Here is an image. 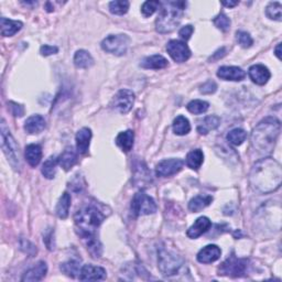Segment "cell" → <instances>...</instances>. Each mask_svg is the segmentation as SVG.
<instances>
[{
  "instance_id": "ba28073f",
  "label": "cell",
  "mask_w": 282,
  "mask_h": 282,
  "mask_svg": "<svg viewBox=\"0 0 282 282\" xmlns=\"http://www.w3.org/2000/svg\"><path fill=\"white\" fill-rule=\"evenodd\" d=\"M130 39L126 34H112L105 38L102 42V48L104 51L122 56L127 53Z\"/></svg>"
},
{
  "instance_id": "4fadbf2b",
  "label": "cell",
  "mask_w": 282,
  "mask_h": 282,
  "mask_svg": "<svg viewBox=\"0 0 282 282\" xmlns=\"http://www.w3.org/2000/svg\"><path fill=\"white\" fill-rule=\"evenodd\" d=\"M78 278L82 281L104 280L106 278V270L102 267H97V266L85 264L80 269Z\"/></svg>"
},
{
  "instance_id": "e575fe53",
  "label": "cell",
  "mask_w": 282,
  "mask_h": 282,
  "mask_svg": "<svg viewBox=\"0 0 282 282\" xmlns=\"http://www.w3.org/2000/svg\"><path fill=\"white\" fill-rule=\"evenodd\" d=\"M58 164L56 156H50L42 166V174L46 178H53L56 173V166Z\"/></svg>"
},
{
  "instance_id": "6da1fadb",
  "label": "cell",
  "mask_w": 282,
  "mask_h": 282,
  "mask_svg": "<svg viewBox=\"0 0 282 282\" xmlns=\"http://www.w3.org/2000/svg\"><path fill=\"white\" fill-rule=\"evenodd\" d=\"M282 169L274 158L258 160L249 173V183L254 191L262 194L274 192L281 186Z\"/></svg>"
},
{
  "instance_id": "f1b7e54d",
  "label": "cell",
  "mask_w": 282,
  "mask_h": 282,
  "mask_svg": "<svg viewBox=\"0 0 282 282\" xmlns=\"http://www.w3.org/2000/svg\"><path fill=\"white\" fill-rule=\"evenodd\" d=\"M220 124V118L218 116L212 115L206 117L204 120L198 126V132L200 134H208L210 130H214Z\"/></svg>"
},
{
  "instance_id": "52a82bcc",
  "label": "cell",
  "mask_w": 282,
  "mask_h": 282,
  "mask_svg": "<svg viewBox=\"0 0 282 282\" xmlns=\"http://www.w3.org/2000/svg\"><path fill=\"white\" fill-rule=\"evenodd\" d=\"M156 212V204L152 198H150L148 194L140 191L134 194L132 202V213L137 218L141 215H150Z\"/></svg>"
},
{
  "instance_id": "d6a6232c",
  "label": "cell",
  "mask_w": 282,
  "mask_h": 282,
  "mask_svg": "<svg viewBox=\"0 0 282 282\" xmlns=\"http://www.w3.org/2000/svg\"><path fill=\"white\" fill-rule=\"evenodd\" d=\"M84 240L86 242V248H88V252L92 254V257L100 258L102 254V244L98 240H97L96 236L86 238Z\"/></svg>"
},
{
  "instance_id": "d4e9b609",
  "label": "cell",
  "mask_w": 282,
  "mask_h": 282,
  "mask_svg": "<svg viewBox=\"0 0 282 282\" xmlns=\"http://www.w3.org/2000/svg\"><path fill=\"white\" fill-rule=\"evenodd\" d=\"M134 134L132 130H126V132H122L117 136L116 144L124 152H129L134 147Z\"/></svg>"
},
{
  "instance_id": "5bb4252c",
  "label": "cell",
  "mask_w": 282,
  "mask_h": 282,
  "mask_svg": "<svg viewBox=\"0 0 282 282\" xmlns=\"http://www.w3.org/2000/svg\"><path fill=\"white\" fill-rule=\"evenodd\" d=\"M218 76L224 80L240 82L246 78V72L238 66H222L218 70Z\"/></svg>"
},
{
  "instance_id": "5b68a950",
  "label": "cell",
  "mask_w": 282,
  "mask_h": 282,
  "mask_svg": "<svg viewBox=\"0 0 282 282\" xmlns=\"http://www.w3.org/2000/svg\"><path fill=\"white\" fill-rule=\"evenodd\" d=\"M158 267L164 276H172L186 270V262L176 252L161 248L158 252Z\"/></svg>"
},
{
  "instance_id": "d6986e66",
  "label": "cell",
  "mask_w": 282,
  "mask_h": 282,
  "mask_svg": "<svg viewBox=\"0 0 282 282\" xmlns=\"http://www.w3.org/2000/svg\"><path fill=\"white\" fill-rule=\"evenodd\" d=\"M58 164L61 166L65 171H70L78 162V154L73 147H66L62 154L58 158Z\"/></svg>"
},
{
  "instance_id": "4dcf8cb0",
  "label": "cell",
  "mask_w": 282,
  "mask_h": 282,
  "mask_svg": "<svg viewBox=\"0 0 282 282\" xmlns=\"http://www.w3.org/2000/svg\"><path fill=\"white\" fill-rule=\"evenodd\" d=\"M204 161L203 151L200 149H195L190 151L186 156V164L192 170H198Z\"/></svg>"
},
{
  "instance_id": "d590c367",
  "label": "cell",
  "mask_w": 282,
  "mask_h": 282,
  "mask_svg": "<svg viewBox=\"0 0 282 282\" xmlns=\"http://www.w3.org/2000/svg\"><path fill=\"white\" fill-rule=\"evenodd\" d=\"M186 108H188V110L190 112L194 114V115H200V114H203L205 112H208V110L210 108V104L205 100H194L188 102Z\"/></svg>"
},
{
  "instance_id": "b9f144b4",
  "label": "cell",
  "mask_w": 282,
  "mask_h": 282,
  "mask_svg": "<svg viewBox=\"0 0 282 282\" xmlns=\"http://www.w3.org/2000/svg\"><path fill=\"white\" fill-rule=\"evenodd\" d=\"M216 90H218V85H216L214 80H208V82L200 86V92L204 95H210V94H214Z\"/></svg>"
},
{
  "instance_id": "30bf717a",
  "label": "cell",
  "mask_w": 282,
  "mask_h": 282,
  "mask_svg": "<svg viewBox=\"0 0 282 282\" xmlns=\"http://www.w3.org/2000/svg\"><path fill=\"white\" fill-rule=\"evenodd\" d=\"M134 102V94L130 90H120L112 100V107L120 114H127L132 110Z\"/></svg>"
},
{
  "instance_id": "e0dca14e",
  "label": "cell",
  "mask_w": 282,
  "mask_h": 282,
  "mask_svg": "<svg viewBox=\"0 0 282 282\" xmlns=\"http://www.w3.org/2000/svg\"><path fill=\"white\" fill-rule=\"evenodd\" d=\"M48 272V266L44 262H39L36 264L34 267L30 268L24 274L21 281L22 282H30V281H41L44 278Z\"/></svg>"
},
{
  "instance_id": "7a4b0ae2",
  "label": "cell",
  "mask_w": 282,
  "mask_h": 282,
  "mask_svg": "<svg viewBox=\"0 0 282 282\" xmlns=\"http://www.w3.org/2000/svg\"><path fill=\"white\" fill-rule=\"evenodd\" d=\"M281 130V124L276 117H267L260 122L252 134V148L266 156L272 152Z\"/></svg>"
},
{
  "instance_id": "7dc6e473",
  "label": "cell",
  "mask_w": 282,
  "mask_h": 282,
  "mask_svg": "<svg viewBox=\"0 0 282 282\" xmlns=\"http://www.w3.org/2000/svg\"><path fill=\"white\" fill-rule=\"evenodd\" d=\"M222 4H223V6H225V7H230V8H232V7H235V6H237V4H238V2H222Z\"/></svg>"
},
{
  "instance_id": "44dd1931",
  "label": "cell",
  "mask_w": 282,
  "mask_h": 282,
  "mask_svg": "<svg viewBox=\"0 0 282 282\" xmlns=\"http://www.w3.org/2000/svg\"><path fill=\"white\" fill-rule=\"evenodd\" d=\"M46 126V119L41 115H34L26 119L24 122V130L30 134H40Z\"/></svg>"
},
{
  "instance_id": "74e56055",
  "label": "cell",
  "mask_w": 282,
  "mask_h": 282,
  "mask_svg": "<svg viewBox=\"0 0 282 282\" xmlns=\"http://www.w3.org/2000/svg\"><path fill=\"white\" fill-rule=\"evenodd\" d=\"M130 4L126 0H115V2H110V12L114 14L122 16L128 12Z\"/></svg>"
},
{
  "instance_id": "7402d4cb",
  "label": "cell",
  "mask_w": 282,
  "mask_h": 282,
  "mask_svg": "<svg viewBox=\"0 0 282 282\" xmlns=\"http://www.w3.org/2000/svg\"><path fill=\"white\" fill-rule=\"evenodd\" d=\"M2 24V34L4 36H12L22 28V22L18 20H12L2 17L0 19Z\"/></svg>"
},
{
  "instance_id": "1f68e13d",
  "label": "cell",
  "mask_w": 282,
  "mask_h": 282,
  "mask_svg": "<svg viewBox=\"0 0 282 282\" xmlns=\"http://www.w3.org/2000/svg\"><path fill=\"white\" fill-rule=\"evenodd\" d=\"M191 130V124L188 120V118L184 116H178L174 122H173V132L178 136H184L188 134Z\"/></svg>"
},
{
  "instance_id": "7c38bea8",
  "label": "cell",
  "mask_w": 282,
  "mask_h": 282,
  "mask_svg": "<svg viewBox=\"0 0 282 282\" xmlns=\"http://www.w3.org/2000/svg\"><path fill=\"white\" fill-rule=\"evenodd\" d=\"M184 166V162L181 159H166L160 161L156 166V174L161 178L171 176L173 174H176L178 171L182 170Z\"/></svg>"
},
{
  "instance_id": "f6af8a7d",
  "label": "cell",
  "mask_w": 282,
  "mask_h": 282,
  "mask_svg": "<svg viewBox=\"0 0 282 282\" xmlns=\"http://www.w3.org/2000/svg\"><path fill=\"white\" fill-rule=\"evenodd\" d=\"M9 105H12V106H10V108H12V112L16 117H22L24 116V106H21V105L17 104V102H10Z\"/></svg>"
},
{
  "instance_id": "8d00e7d4",
  "label": "cell",
  "mask_w": 282,
  "mask_h": 282,
  "mask_svg": "<svg viewBox=\"0 0 282 282\" xmlns=\"http://www.w3.org/2000/svg\"><path fill=\"white\" fill-rule=\"evenodd\" d=\"M266 14L267 17L276 20V21H281L282 20V6L281 4L278 2H270L267 8H266Z\"/></svg>"
},
{
  "instance_id": "2e32d148",
  "label": "cell",
  "mask_w": 282,
  "mask_h": 282,
  "mask_svg": "<svg viewBox=\"0 0 282 282\" xmlns=\"http://www.w3.org/2000/svg\"><path fill=\"white\" fill-rule=\"evenodd\" d=\"M222 250L218 246L208 245L202 248L198 254V260L200 264H210L220 258Z\"/></svg>"
},
{
  "instance_id": "7bdbcfd3",
  "label": "cell",
  "mask_w": 282,
  "mask_h": 282,
  "mask_svg": "<svg viewBox=\"0 0 282 282\" xmlns=\"http://www.w3.org/2000/svg\"><path fill=\"white\" fill-rule=\"evenodd\" d=\"M58 52V46L44 44V46H42L40 48V53H41V56H53V54H56Z\"/></svg>"
},
{
  "instance_id": "4316f807",
  "label": "cell",
  "mask_w": 282,
  "mask_h": 282,
  "mask_svg": "<svg viewBox=\"0 0 282 282\" xmlns=\"http://www.w3.org/2000/svg\"><path fill=\"white\" fill-rule=\"evenodd\" d=\"M74 64L78 68H88L94 64V58L85 50H78L74 56Z\"/></svg>"
},
{
  "instance_id": "3957f363",
  "label": "cell",
  "mask_w": 282,
  "mask_h": 282,
  "mask_svg": "<svg viewBox=\"0 0 282 282\" xmlns=\"http://www.w3.org/2000/svg\"><path fill=\"white\" fill-rule=\"evenodd\" d=\"M104 220V213L95 205L85 206V208L78 210V213L74 216V222L76 225L78 235L83 240L94 237L97 228L102 225Z\"/></svg>"
},
{
  "instance_id": "ffe728a7",
  "label": "cell",
  "mask_w": 282,
  "mask_h": 282,
  "mask_svg": "<svg viewBox=\"0 0 282 282\" xmlns=\"http://www.w3.org/2000/svg\"><path fill=\"white\" fill-rule=\"evenodd\" d=\"M92 139V130L88 127H84L76 134V149L80 154H88L90 144Z\"/></svg>"
},
{
  "instance_id": "603a6c76",
  "label": "cell",
  "mask_w": 282,
  "mask_h": 282,
  "mask_svg": "<svg viewBox=\"0 0 282 282\" xmlns=\"http://www.w3.org/2000/svg\"><path fill=\"white\" fill-rule=\"evenodd\" d=\"M168 60L162 56H151L141 61V68L147 70H161L168 66Z\"/></svg>"
},
{
  "instance_id": "f35d334b",
  "label": "cell",
  "mask_w": 282,
  "mask_h": 282,
  "mask_svg": "<svg viewBox=\"0 0 282 282\" xmlns=\"http://www.w3.org/2000/svg\"><path fill=\"white\" fill-rule=\"evenodd\" d=\"M213 22L218 29L222 31H228L230 28V19L223 12H220L218 17H215Z\"/></svg>"
},
{
  "instance_id": "484cf974",
  "label": "cell",
  "mask_w": 282,
  "mask_h": 282,
  "mask_svg": "<svg viewBox=\"0 0 282 282\" xmlns=\"http://www.w3.org/2000/svg\"><path fill=\"white\" fill-rule=\"evenodd\" d=\"M212 202H213V196H210V195H198L190 200L188 210L194 212V213H198V212L208 208Z\"/></svg>"
},
{
  "instance_id": "277c9868",
  "label": "cell",
  "mask_w": 282,
  "mask_h": 282,
  "mask_svg": "<svg viewBox=\"0 0 282 282\" xmlns=\"http://www.w3.org/2000/svg\"><path fill=\"white\" fill-rule=\"evenodd\" d=\"M186 2H168L162 4L161 12L156 21V30L159 34H170L180 24Z\"/></svg>"
},
{
  "instance_id": "836d02e7",
  "label": "cell",
  "mask_w": 282,
  "mask_h": 282,
  "mask_svg": "<svg viewBox=\"0 0 282 282\" xmlns=\"http://www.w3.org/2000/svg\"><path fill=\"white\" fill-rule=\"evenodd\" d=\"M227 141L234 146H240L247 138V132L244 129L235 128L227 134Z\"/></svg>"
},
{
  "instance_id": "ee69618b",
  "label": "cell",
  "mask_w": 282,
  "mask_h": 282,
  "mask_svg": "<svg viewBox=\"0 0 282 282\" xmlns=\"http://www.w3.org/2000/svg\"><path fill=\"white\" fill-rule=\"evenodd\" d=\"M193 31H194V28L192 26H183L182 29H180V31H178V36H181V39L183 40H186L188 41L190 38H191L192 34H193Z\"/></svg>"
},
{
  "instance_id": "ab89813d",
  "label": "cell",
  "mask_w": 282,
  "mask_h": 282,
  "mask_svg": "<svg viewBox=\"0 0 282 282\" xmlns=\"http://www.w3.org/2000/svg\"><path fill=\"white\" fill-rule=\"evenodd\" d=\"M236 40L238 42V44H240L242 48H250L252 46V43H254L252 38L246 31H237Z\"/></svg>"
},
{
  "instance_id": "ac0fdd59",
  "label": "cell",
  "mask_w": 282,
  "mask_h": 282,
  "mask_svg": "<svg viewBox=\"0 0 282 282\" xmlns=\"http://www.w3.org/2000/svg\"><path fill=\"white\" fill-rule=\"evenodd\" d=\"M212 226V222L206 216H202V218H198L195 223L190 227L188 230L186 235L192 238V240H195V238H198L200 235H203L204 232H208Z\"/></svg>"
},
{
  "instance_id": "8992f818",
  "label": "cell",
  "mask_w": 282,
  "mask_h": 282,
  "mask_svg": "<svg viewBox=\"0 0 282 282\" xmlns=\"http://www.w3.org/2000/svg\"><path fill=\"white\" fill-rule=\"evenodd\" d=\"M0 132H2V148L4 156H7L10 166H12L16 171H20L21 160L19 146L16 142L14 136L10 132L6 122H4V119L2 120V124H0Z\"/></svg>"
},
{
  "instance_id": "60d3db41",
  "label": "cell",
  "mask_w": 282,
  "mask_h": 282,
  "mask_svg": "<svg viewBox=\"0 0 282 282\" xmlns=\"http://www.w3.org/2000/svg\"><path fill=\"white\" fill-rule=\"evenodd\" d=\"M160 7L161 2H144L142 7H141V12H142L144 17H150V16H152Z\"/></svg>"
},
{
  "instance_id": "9a60e30c",
  "label": "cell",
  "mask_w": 282,
  "mask_h": 282,
  "mask_svg": "<svg viewBox=\"0 0 282 282\" xmlns=\"http://www.w3.org/2000/svg\"><path fill=\"white\" fill-rule=\"evenodd\" d=\"M248 75L254 84L257 85H264L268 82L271 74L268 68H266L262 64H256L249 68Z\"/></svg>"
},
{
  "instance_id": "cb8c5ba5",
  "label": "cell",
  "mask_w": 282,
  "mask_h": 282,
  "mask_svg": "<svg viewBox=\"0 0 282 282\" xmlns=\"http://www.w3.org/2000/svg\"><path fill=\"white\" fill-rule=\"evenodd\" d=\"M26 160L31 166H36L42 159V149L39 144H29L26 148Z\"/></svg>"
},
{
  "instance_id": "9c48e42d",
  "label": "cell",
  "mask_w": 282,
  "mask_h": 282,
  "mask_svg": "<svg viewBox=\"0 0 282 282\" xmlns=\"http://www.w3.org/2000/svg\"><path fill=\"white\" fill-rule=\"evenodd\" d=\"M248 267V260L238 258L235 254H232L218 268V274L230 276H242L245 274Z\"/></svg>"
},
{
  "instance_id": "83f0119b",
  "label": "cell",
  "mask_w": 282,
  "mask_h": 282,
  "mask_svg": "<svg viewBox=\"0 0 282 282\" xmlns=\"http://www.w3.org/2000/svg\"><path fill=\"white\" fill-rule=\"evenodd\" d=\"M60 269H61L62 272L64 274H66L70 278H75L78 274L80 276V262L78 259H70L68 262H65L61 264L60 266Z\"/></svg>"
},
{
  "instance_id": "bcb514c9",
  "label": "cell",
  "mask_w": 282,
  "mask_h": 282,
  "mask_svg": "<svg viewBox=\"0 0 282 282\" xmlns=\"http://www.w3.org/2000/svg\"><path fill=\"white\" fill-rule=\"evenodd\" d=\"M225 48H220V50H218L216 51L215 53H214V56H212L210 60H218V58H223L224 56H225Z\"/></svg>"
},
{
  "instance_id": "8fae6325",
  "label": "cell",
  "mask_w": 282,
  "mask_h": 282,
  "mask_svg": "<svg viewBox=\"0 0 282 282\" xmlns=\"http://www.w3.org/2000/svg\"><path fill=\"white\" fill-rule=\"evenodd\" d=\"M166 51L170 54V56L178 63H183L188 61L191 56V51L186 42L178 40H171L168 42Z\"/></svg>"
},
{
  "instance_id": "c3c4849f",
  "label": "cell",
  "mask_w": 282,
  "mask_h": 282,
  "mask_svg": "<svg viewBox=\"0 0 282 282\" xmlns=\"http://www.w3.org/2000/svg\"><path fill=\"white\" fill-rule=\"evenodd\" d=\"M280 48H281V43H279V44L276 46V51H274L276 56H278V58H279V60L281 58V56H280Z\"/></svg>"
},
{
  "instance_id": "f546056e",
  "label": "cell",
  "mask_w": 282,
  "mask_h": 282,
  "mask_svg": "<svg viewBox=\"0 0 282 282\" xmlns=\"http://www.w3.org/2000/svg\"><path fill=\"white\" fill-rule=\"evenodd\" d=\"M70 206V195L68 192H64L62 194V196L60 198L56 208V213L60 218L65 220L68 218Z\"/></svg>"
}]
</instances>
